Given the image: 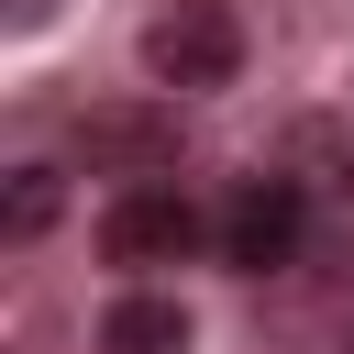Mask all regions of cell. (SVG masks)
I'll return each mask as SVG.
<instances>
[{
    "instance_id": "2",
    "label": "cell",
    "mask_w": 354,
    "mask_h": 354,
    "mask_svg": "<svg viewBox=\"0 0 354 354\" xmlns=\"http://www.w3.org/2000/svg\"><path fill=\"white\" fill-rule=\"evenodd\" d=\"M299 243H310V188L299 177H243L210 221V254L232 277H277V266H299Z\"/></svg>"
},
{
    "instance_id": "7",
    "label": "cell",
    "mask_w": 354,
    "mask_h": 354,
    "mask_svg": "<svg viewBox=\"0 0 354 354\" xmlns=\"http://www.w3.org/2000/svg\"><path fill=\"white\" fill-rule=\"evenodd\" d=\"M44 11H55V0H11V33H33V22H44Z\"/></svg>"
},
{
    "instance_id": "3",
    "label": "cell",
    "mask_w": 354,
    "mask_h": 354,
    "mask_svg": "<svg viewBox=\"0 0 354 354\" xmlns=\"http://www.w3.org/2000/svg\"><path fill=\"white\" fill-rule=\"evenodd\" d=\"M199 243H210V221H199V199H188L177 177H133V188L100 210V254H111V266H133V277L188 266Z\"/></svg>"
},
{
    "instance_id": "4",
    "label": "cell",
    "mask_w": 354,
    "mask_h": 354,
    "mask_svg": "<svg viewBox=\"0 0 354 354\" xmlns=\"http://www.w3.org/2000/svg\"><path fill=\"white\" fill-rule=\"evenodd\" d=\"M88 166H133V177H166V155H177V100H155V111H88Z\"/></svg>"
},
{
    "instance_id": "8",
    "label": "cell",
    "mask_w": 354,
    "mask_h": 354,
    "mask_svg": "<svg viewBox=\"0 0 354 354\" xmlns=\"http://www.w3.org/2000/svg\"><path fill=\"white\" fill-rule=\"evenodd\" d=\"M343 354H354V343H343Z\"/></svg>"
},
{
    "instance_id": "6",
    "label": "cell",
    "mask_w": 354,
    "mask_h": 354,
    "mask_svg": "<svg viewBox=\"0 0 354 354\" xmlns=\"http://www.w3.org/2000/svg\"><path fill=\"white\" fill-rule=\"evenodd\" d=\"M44 221H55V166H11V210H0V232L33 243Z\"/></svg>"
},
{
    "instance_id": "1",
    "label": "cell",
    "mask_w": 354,
    "mask_h": 354,
    "mask_svg": "<svg viewBox=\"0 0 354 354\" xmlns=\"http://www.w3.org/2000/svg\"><path fill=\"white\" fill-rule=\"evenodd\" d=\"M144 77H155L166 100L232 88V77H243V22H232V0H166V11L144 22Z\"/></svg>"
},
{
    "instance_id": "5",
    "label": "cell",
    "mask_w": 354,
    "mask_h": 354,
    "mask_svg": "<svg viewBox=\"0 0 354 354\" xmlns=\"http://www.w3.org/2000/svg\"><path fill=\"white\" fill-rule=\"evenodd\" d=\"M100 354H188V310L177 299H111V321H100Z\"/></svg>"
}]
</instances>
